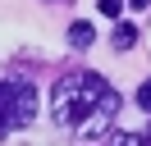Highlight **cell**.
<instances>
[{
  "label": "cell",
  "mask_w": 151,
  "mask_h": 146,
  "mask_svg": "<svg viewBox=\"0 0 151 146\" xmlns=\"http://www.w3.org/2000/svg\"><path fill=\"white\" fill-rule=\"evenodd\" d=\"M128 5H133V9H151V0H128Z\"/></svg>",
  "instance_id": "8"
},
{
  "label": "cell",
  "mask_w": 151,
  "mask_h": 146,
  "mask_svg": "<svg viewBox=\"0 0 151 146\" xmlns=\"http://www.w3.org/2000/svg\"><path fill=\"white\" fill-rule=\"evenodd\" d=\"M37 119V87L23 78H0V137Z\"/></svg>",
  "instance_id": "2"
},
{
  "label": "cell",
  "mask_w": 151,
  "mask_h": 146,
  "mask_svg": "<svg viewBox=\"0 0 151 146\" xmlns=\"http://www.w3.org/2000/svg\"><path fill=\"white\" fill-rule=\"evenodd\" d=\"M124 5H128V0H101V14H110V18H119V14H124Z\"/></svg>",
  "instance_id": "6"
},
{
  "label": "cell",
  "mask_w": 151,
  "mask_h": 146,
  "mask_svg": "<svg viewBox=\"0 0 151 146\" xmlns=\"http://www.w3.org/2000/svg\"><path fill=\"white\" fill-rule=\"evenodd\" d=\"M137 110H147V114H151V82H142V87H137Z\"/></svg>",
  "instance_id": "7"
},
{
  "label": "cell",
  "mask_w": 151,
  "mask_h": 146,
  "mask_svg": "<svg viewBox=\"0 0 151 146\" xmlns=\"http://www.w3.org/2000/svg\"><path fill=\"white\" fill-rule=\"evenodd\" d=\"M92 36H96L92 23H73V27H69V41H73L78 50H87V46H92Z\"/></svg>",
  "instance_id": "3"
},
{
  "label": "cell",
  "mask_w": 151,
  "mask_h": 146,
  "mask_svg": "<svg viewBox=\"0 0 151 146\" xmlns=\"http://www.w3.org/2000/svg\"><path fill=\"white\" fill-rule=\"evenodd\" d=\"M133 41H137V27H133V23H119V27H114V46H119V50H128Z\"/></svg>",
  "instance_id": "5"
},
{
  "label": "cell",
  "mask_w": 151,
  "mask_h": 146,
  "mask_svg": "<svg viewBox=\"0 0 151 146\" xmlns=\"http://www.w3.org/2000/svg\"><path fill=\"white\" fill-rule=\"evenodd\" d=\"M110 146H151V132H114Z\"/></svg>",
  "instance_id": "4"
},
{
  "label": "cell",
  "mask_w": 151,
  "mask_h": 146,
  "mask_svg": "<svg viewBox=\"0 0 151 146\" xmlns=\"http://www.w3.org/2000/svg\"><path fill=\"white\" fill-rule=\"evenodd\" d=\"M50 114L78 137H105L119 114V91L101 73H64L50 91Z\"/></svg>",
  "instance_id": "1"
}]
</instances>
